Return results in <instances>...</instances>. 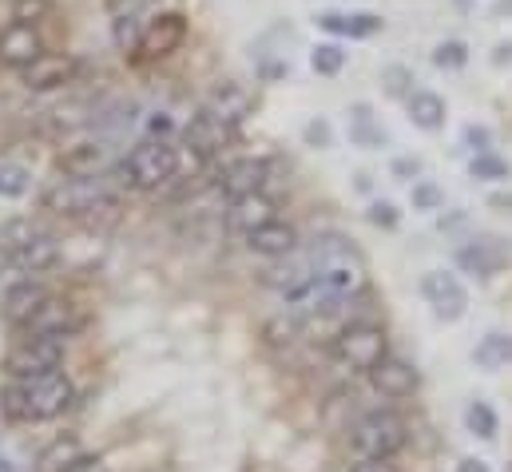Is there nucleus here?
Instances as JSON below:
<instances>
[{"instance_id": "f257e3e1", "label": "nucleus", "mask_w": 512, "mask_h": 472, "mask_svg": "<svg viewBox=\"0 0 512 472\" xmlns=\"http://www.w3.org/2000/svg\"><path fill=\"white\" fill-rule=\"evenodd\" d=\"M72 401H76V385L60 369L40 377H12L0 393V409L8 421H52Z\"/></svg>"}, {"instance_id": "f03ea898", "label": "nucleus", "mask_w": 512, "mask_h": 472, "mask_svg": "<svg viewBox=\"0 0 512 472\" xmlns=\"http://www.w3.org/2000/svg\"><path fill=\"white\" fill-rule=\"evenodd\" d=\"M310 274L338 298H354L370 286V266L362 258V250L342 235H318L310 242Z\"/></svg>"}, {"instance_id": "7ed1b4c3", "label": "nucleus", "mask_w": 512, "mask_h": 472, "mask_svg": "<svg viewBox=\"0 0 512 472\" xmlns=\"http://www.w3.org/2000/svg\"><path fill=\"white\" fill-rule=\"evenodd\" d=\"M124 187H131V175L124 163L112 171V179L108 175H96V179L64 175L44 191V207L56 211V215H96V211H112Z\"/></svg>"}, {"instance_id": "20e7f679", "label": "nucleus", "mask_w": 512, "mask_h": 472, "mask_svg": "<svg viewBox=\"0 0 512 472\" xmlns=\"http://www.w3.org/2000/svg\"><path fill=\"white\" fill-rule=\"evenodd\" d=\"M0 250L24 274H40V270H52L60 262V242H56V235L44 231V227H36L32 219H8L0 227Z\"/></svg>"}, {"instance_id": "39448f33", "label": "nucleus", "mask_w": 512, "mask_h": 472, "mask_svg": "<svg viewBox=\"0 0 512 472\" xmlns=\"http://www.w3.org/2000/svg\"><path fill=\"white\" fill-rule=\"evenodd\" d=\"M405 441H409V425H405V417H397L393 409H374V413H366V417L354 425V437H350V445H354V453H358L362 461H393V457L405 449Z\"/></svg>"}, {"instance_id": "423d86ee", "label": "nucleus", "mask_w": 512, "mask_h": 472, "mask_svg": "<svg viewBox=\"0 0 512 472\" xmlns=\"http://www.w3.org/2000/svg\"><path fill=\"white\" fill-rule=\"evenodd\" d=\"M124 167H128V175H131V187H139V191H159V187H167V183L179 175V151L171 147V139L147 135L143 143L131 147Z\"/></svg>"}, {"instance_id": "0eeeda50", "label": "nucleus", "mask_w": 512, "mask_h": 472, "mask_svg": "<svg viewBox=\"0 0 512 472\" xmlns=\"http://www.w3.org/2000/svg\"><path fill=\"white\" fill-rule=\"evenodd\" d=\"M334 354L338 361L350 369V373H370L385 354H389V342H385V330L374 322H354L338 334L334 342Z\"/></svg>"}, {"instance_id": "6e6552de", "label": "nucleus", "mask_w": 512, "mask_h": 472, "mask_svg": "<svg viewBox=\"0 0 512 472\" xmlns=\"http://www.w3.org/2000/svg\"><path fill=\"white\" fill-rule=\"evenodd\" d=\"M64 361V338H20L8 354H4V369L8 377H40L60 369Z\"/></svg>"}, {"instance_id": "1a4fd4ad", "label": "nucleus", "mask_w": 512, "mask_h": 472, "mask_svg": "<svg viewBox=\"0 0 512 472\" xmlns=\"http://www.w3.org/2000/svg\"><path fill=\"white\" fill-rule=\"evenodd\" d=\"M183 40H187V20H183L179 12H155V16H147L135 52H139V60H163V56H171Z\"/></svg>"}, {"instance_id": "9d476101", "label": "nucleus", "mask_w": 512, "mask_h": 472, "mask_svg": "<svg viewBox=\"0 0 512 472\" xmlns=\"http://www.w3.org/2000/svg\"><path fill=\"white\" fill-rule=\"evenodd\" d=\"M421 294H425V302L433 306V314L445 318V322H461L465 310H469V290H465L461 278L449 274V270H429V274L421 278Z\"/></svg>"}, {"instance_id": "9b49d317", "label": "nucleus", "mask_w": 512, "mask_h": 472, "mask_svg": "<svg viewBox=\"0 0 512 472\" xmlns=\"http://www.w3.org/2000/svg\"><path fill=\"white\" fill-rule=\"evenodd\" d=\"M28 338H68V334H76L80 330V314H76V306L72 302H64V298H44L36 310H32V318L20 326Z\"/></svg>"}, {"instance_id": "f8f14e48", "label": "nucleus", "mask_w": 512, "mask_h": 472, "mask_svg": "<svg viewBox=\"0 0 512 472\" xmlns=\"http://www.w3.org/2000/svg\"><path fill=\"white\" fill-rule=\"evenodd\" d=\"M20 80L28 92H60L76 80V60L60 52H40L28 68H20Z\"/></svg>"}, {"instance_id": "ddd939ff", "label": "nucleus", "mask_w": 512, "mask_h": 472, "mask_svg": "<svg viewBox=\"0 0 512 472\" xmlns=\"http://www.w3.org/2000/svg\"><path fill=\"white\" fill-rule=\"evenodd\" d=\"M266 179H270V159L266 155H247V159H235L219 171V191L227 199H243V195L262 191Z\"/></svg>"}, {"instance_id": "4468645a", "label": "nucleus", "mask_w": 512, "mask_h": 472, "mask_svg": "<svg viewBox=\"0 0 512 472\" xmlns=\"http://www.w3.org/2000/svg\"><path fill=\"white\" fill-rule=\"evenodd\" d=\"M183 139H187V147H191L195 155L211 159V155H219V151H223V147L235 139V127H231V123H223L215 112L199 108V112L191 116V123L183 127Z\"/></svg>"}, {"instance_id": "2eb2a0df", "label": "nucleus", "mask_w": 512, "mask_h": 472, "mask_svg": "<svg viewBox=\"0 0 512 472\" xmlns=\"http://www.w3.org/2000/svg\"><path fill=\"white\" fill-rule=\"evenodd\" d=\"M44 52V40L36 32V24H24V20H12L0 28V64L8 68H28L36 56Z\"/></svg>"}, {"instance_id": "dca6fc26", "label": "nucleus", "mask_w": 512, "mask_h": 472, "mask_svg": "<svg viewBox=\"0 0 512 472\" xmlns=\"http://www.w3.org/2000/svg\"><path fill=\"white\" fill-rule=\"evenodd\" d=\"M370 377H374V389H378L382 397H389V401L413 397V389H417V369L393 354H385L382 361L370 369Z\"/></svg>"}, {"instance_id": "f3484780", "label": "nucleus", "mask_w": 512, "mask_h": 472, "mask_svg": "<svg viewBox=\"0 0 512 472\" xmlns=\"http://www.w3.org/2000/svg\"><path fill=\"white\" fill-rule=\"evenodd\" d=\"M203 108H207V112H215L223 123L239 127L243 119L255 112V100H251V92H247L243 84L223 80V84H215V88H211V96H207V104H203Z\"/></svg>"}, {"instance_id": "a211bd4d", "label": "nucleus", "mask_w": 512, "mask_h": 472, "mask_svg": "<svg viewBox=\"0 0 512 472\" xmlns=\"http://www.w3.org/2000/svg\"><path fill=\"white\" fill-rule=\"evenodd\" d=\"M60 171L72 175V179H96V175H108V147H104L100 139L72 143V147L60 155Z\"/></svg>"}, {"instance_id": "6ab92c4d", "label": "nucleus", "mask_w": 512, "mask_h": 472, "mask_svg": "<svg viewBox=\"0 0 512 472\" xmlns=\"http://www.w3.org/2000/svg\"><path fill=\"white\" fill-rule=\"evenodd\" d=\"M274 219V199L270 195H243V199H231V211H227V227L235 231V235H251L258 231L262 223H270Z\"/></svg>"}, {"instance_id": "aec40b11", "label": "nucleus", "mask_w": 512, "mask_h": 472, "mask_svg": "<svg viewBox=\"0 0 512 472\" xmlns=\"http://www.w3.org/2000/svg\"><path fill=\"white\" fill-rule=\"evenodd\" d=\"M318 24L334 36H350V40H370L374 32H382L385 20L378 12H318Z\"/></svg>"}, {"instance_id": "412c9836", "label": "nucleus", "mask_w": 512, "mask_h": 472, "mask_svg": "<svg viewBox=\"0 0 512 472\" xmlns=\"http://www.w3.org/2000/svg\"><path fill=\"white\" fill-rule=\"evenodd\" d=\"M247 246H251L255 254H262V258H286V254H294V246H298V231L274 215L270 223H262L258 231L247 235Z\"/></svg>"}, {"instance_id": "4be33fe9", "label": "nucleus", "mask_w": 512, "mask_h": 472, "mask_svg": "<svg viewBox=\"0 0 512 472\" xmlns=\"http://www.w3.org/2000/svg\"><path fill=\"white\" fill-rule=\"evenodd\" d=\"M505 258H509V250L501 246V238H477V242H469V246L457 250V262H461L469 274H477V278L497 274V270L505 266Z\"/></svg>"}, {"instance_id": "5701e85b", "label": "nucleus", "mask_w": 512, "mask_h": 472, "mask_svg": "<svg viewBox=\"0 0 512 472\" xmlns=\"http://www.w3.org/2000/svg\"><path fill=\"white\" fill-rule=\"evenodd\" d=\"M48 298V290L40 286V282H32V278H24L20 286H12L4 298H0V314L12 322V326H24L28 318H32V310L40 306Z\"/></svg>"}, {"instance_id": "b1692460", "label": "nucleus", "mask_w": 512, "mask_h": 472, "mask_svg": "<svg viewBox=\"0 0 512 472\" xmlns=\"http://www.w3.org/2000/svg\"><path fill=\"white\" fill-rule=\"evenodd\" d=\"M405 112L413 119V127H421V131H441L445 127V100L437 92H409Z\"/></svg>"}, {"instance_id": "393cba45", "label": "nucleus", "mask_w": 512, "mask_h": 472, "mask_svg": "<svg viewBox=\"0 0 512 472\" xmlns=\"http://www.w3.org/2000/svg\"><path fill=\"white\" fill-rule=\"evenodd\" d=\"M147 0H135L128 8H120L116 12V20H112V40H116V48H124V52H135V44H139V36H143V8Z\"/></svg>"}, {"instance_id": "a878e982", "label": "nucleus", "mask_w": 512, "mask_h": 472, "mask_svg": "<svg viewBox=\"0 0 512 472\" xmlns=\"http://www.w3.org/2000/svg\"><path fill=\"white\" fill-rule=\"evenodd\" d=\"M80 457H84V445L76 437H56L48 449H40L36 472H64L72 461H80Z\"/></svg>"}, {"instance_id": "bb28decb", "label": "nucleus", "mask_w": 512, "mask_h": 472, "mask_svg": "<svg viewBox=\"0 0 512 472\" xmlns=\"http://www.w3.org/2000/svg\"><path fill=\"white\" fill-rule=\"evenodd\" d=\"M473 361L481 369H505L512 361V338L509 334H485L477 342V350H473Z\"/></svg>"}, {"instance_id": "cd10ccee", "label": "nucleus", "mask_w": 512, "mask_h": 472, "mask_svg": "<svg viewBox=\"0 0 512 472\" xmlns=\"http://www.w3.org/2000/svg\"><path fill=\"white\" fill-rule=\"evenodd\" d=\"M465 425H469V433L481 437V441H493L497 429H501V421H497V413H493L489 401H473V405L465 409Z\"/></svg>"}, {"instance_id": "c85d7f7f", "label": "nucleus", "mask_w": 512, "mask_h": 472, "mask_svg": "<svg viewBox=\"0 0 512 472\" xmlns=\"http://www.w3.org/2000/svg\"><path fill=\"white\" fill-rule=\"evenodd\" d=\"M32 187V175L24 163H12V159H0V199H20L28 195Z\"/></svg>"}, {"instance_id": "c756f323", "label": "nucleus", "mask_w": 512, "mask_h": 472, "mask_svg": "<svg viewBox=\"0 0 512 472\" xmlns=\"http://www.w3.org/2000/svg\"><path fill=\"white\" fill-rule=\"evenodd\" d=\"M433 64L445 68V72L465 68V64H469V44H465V40H441V44L433 48Z\"/></svg>"}, {"instance_id": "7c9ffc66", "label": "nucleus", "mask_w": 512, "mask_h": 472, "mask_svg": "<svg viewBox=\"0 0 512 472\" xmlns=\"http://www.w3.org/2000/svg\"><path fill=\"white\" fill-rule=\"evenodd\" d=\"M342 64H346L342 44H318V48L310 52V68H314L318 76H338V72H342Z\"/></svg>"}, {"instance_id": "2f4dec72", "label": "nucleus", "mask_w": 512, "mask_h": 472, "mask_svg": "<svg viewBox=\"0 0 512 472\" xmlns=\"http://www.w3.org/2000/svg\"><path fill=\"white\" fill-rule=\"evenodd\" d=\"M469 175H473V179H485V183H501V179H509V163L497 159L493 151H481V155H473Z\"/></svg>"}, {"instance_id": "473e14b6", "label": "nucleus", "mask_w": 512, "mask_h": 472, "mask_svg": "<svg viewBox=\"0 0 512 472\" xmlns=\"http://www.w3.org/2000/svg\"><path fill=\"white\" fill-rule=\"evenodd\" d=\"M350 116H354V131H350V135H354V143H362V147L382 143V131L374 127V116H370V108H366V104H358Z\"/></svg>"}, {"instance_id": "72a5a7b5", "label": "nucleus", "mask_w": 512, "mask_h": 472, "mask_svg": "<svg viewBox=\"0 0 512 472\" xmlns=\"http://www.w3.org/2000/svg\"><path fill=\"white\" fill-rule=\"evenodd\" d=\"M441 203H445V195H441V187H433V183H413V211H441Z\"/></svg>"}, {"instance_id": "f704fd0d", "label": "nucleus", "mask_w": 512, "mask_h": 472, "mask_svg": "<svg viewBox=\"0 0 512 472\" xmlns=\"http://www.w3.org/2000/svg\"><path fill=\"white\" fill-rule=\"evenodd\" d=\"M44 12H48V0H16V8H12V16L24 24H36Z\"/></svg>"}, {"instance_id": "c9c22d12", "label": "nucleus", "mask_w": 512, "mask_h": 472, "mask_svg": "<svg viewBox=\"0 0 512 472\" xmlns=\"http://www.w3.org/2000/svg\"><path fill=\"white\" fill-rule=\"evenodd\" d=\"M370 223H374V227H385V231H393V227H397V207H393V203H374V207H370Z\"/></svg>"}, {"instance_id": "e433bc0d", "label": "nucleus", "mask_w": 512, "mask_h": 472, "mask_svg": "<svg viewBox=\"0 0 512 472\" xmlns=\"http://www.w3.org/2000/svg\"><path fill=\"white\" fill-rule=\"evenodd\" d=\"M465 143L481 155V151H489V143H493V135H489V127H465Z\"/></svg>"}, {"instance_id": "4c0bfd02", "label": "nucleus", "mask_w": 512, "mask_h": 472, "mask_svg": "<svg viewBox=\"0 0 512 472\" xmlns=\"http://www.w3.org/2000/svg\"><path fill=\"white\" fill-rule=\"evenodd\" d=\"M175 131V123H171V116L167 112H155V116L147 119V135H155V139H167Z\"/></svg>"}, {"instance_id": "58836bf2", "label": "nucleus", "mask_w": 512, "mask_h": 472, "mask_svg": "<svg viewBox=\"0 0 512 472\" xmlns=\"http://www.w3.org/2000/svg\"><path fill=\"white\" fill-rule=\"evenodd\" d=\"M64 472H108V469H104V461H100V457H88V453H84L80 461H72Z\"/></svg>"}, {"instance_id": "ea45409f", "label": "nucleus", "mask_w": 512, "mask_h": 472, "mask_svg": "<svg viewBox=\"0 0 512 472\" xmlns=\"http://www.w3.org/2000/svg\"><path fill=\"white\" fill-rule=\"evenodd\" d=\"M306 139L326 147V143H330V127H326V123H310V127H306Z\"/></svg>"}, {"instance_id": "a19ab883", "label": "nucleus", "mask_w": 512, "mask_h": 472, "mask_svg": "<svg viewBox=\"0 0 512 472\" xmlns=\"http://www.w3.org/2000/svg\"><path fill=\"white\" fill-rule=\"evenodd\" d=\"M457 472H493V469H489V461H481V457H465V461L457 465Z\"/></svg>"}, {"instance_id": "79ce46f5", "label": "nucleus", "mask_w": 512, "mask_h": 472, "mask_svg": "<svg viewBox=\"0 0 512 472\" xmlns=\"http://www.w3.org/2000/svg\"><path fill=\"white\" fill-rule=\"evenodd\" d=\"M350 472H393L389 461H362V465H354Z\"/></svg>"}, {"instance_id": "37998d69", "label": "nucleus", "mask_w": 512, "mask_h": 472, "mask_svg": "<svg viewBox=\"0 0 512 472\" xmlns=\"http://www.w3.org/2000/svg\"><path fill=\"white\" fill-rule=\"evenodd\" d=\"M393 171H397V175H417V171H421V163H417V159H401Z\"/></svg>"}, {"instance_id": "c03bdc74", "label": "nucleus", "mask_w": 512, "mask_h": 472, "mask_svg": "<svg viewBox=\"0 0 512 472\" xmlns=\"http://www.w3.org/2000/svg\"><path fill=\"white\" fill-rule=\"evenodd\" d=\"M493 16H509L512 20V0H497V4H493Z\"/></svg>"}, {"instance_id": "a18cd8bd", "label": "nucleus", "mask_w": 512, "mask_h": 472, "mask_svg": "<svg viewBox=\"0 0 512 472\" xmlns=\"http://www.w3.org/2000/svg\"><path fill=\"white\" fill-rule=\"evenodd\" d=\"M493 60H497V64H505V60H509V64H512V44H501V48H497V56H493Z\"/></svg>"}, {"instance_id": "49530a36", "label": "nucleus", "mask_w": 512, "mask_h": 472, "mask_svg": "<svg viewBox=\"0 0 512 472\" xmlns=\"http://www.w3.org/2000/svg\"><path fill=\"white\" fill-rule=\"evenodd\" d=\"M0 472H20V469L12 465V457H4V453H0Z\"/></svg>"}, {"instance_id": "de8ad7c7", "label": "nucleus", "mask_w": 512, "mask_h": 472, "mask_svg": "<svg viewBox=\"0 0 512 472\" xmlns=\"http://www.w3.org/2000/svg\"><path fill=\"white\" fill-rule=\"evenodd\" d=\"M461 4H469V0H461Z\"/></svg>"}]
</instances>
